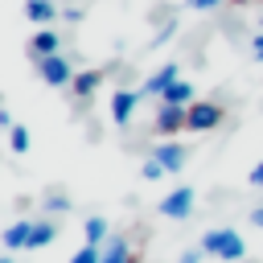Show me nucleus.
Wrapping results in <instances>:
<instances>
[{"mask_svg":"<svg viewBox=\"0 0 263 263\" xmlns=\"http://www.w3.org/2000/svg\"><path fill=\"white\" fill-rule=\"evenodd\" d=\"M82 234H86V247H99L103 238H107V222L95 214V218H86V226H82Z\"/></svg>","mask_w":263,"mask_h":263,"instance_id":"obj_16","label":"nucleus"},{"mask_svg":"<svg viewBox=\"0 0 263 263\" xmlns=\"http://www.w3.org/2000/svg\"><path fill=\"white\" fill-rule=\"evenodd\" d=\"M103 263H140V259L127 251V242H123V238H111V242H107V251H103Z\"/></svg>","mask_w":263,"mask_h":263,"instance_id":"obj_15","label":"nucleus"},{"mask_svg":"<svg viewBox=\"0 0 263 263\" xmlns=\"http://www.w3.org/2000/svg\"><path fill=\"white\" fill-rule=\"evenodd\" d=\"M173 82H181V66H160V70L144 82V95H164Z\"/></svg>","mask_w":263,"mask_h":263,"instance_id":"obj_8","label":"nucleus"},{"mask_svg":"<svg viewBox=\"0 0 263 263\" xmlns=\"http://www.w3.org/2000/svg\"><path fill=\"white\" fill-rule=\"evenodd\" d=\"M136 103H140V95H136V90H115V95H111V119H115L119 127H127V123H132Z\"/></svg>","mask_w":263,"mask_h":263,"instance_id":"obj_7","label":"nucleus"},{"mask_svg":"<svg viewBox=\"0 0 263 263\" xmlns=\"http://www.w3.org/2000/svg\"><path fill=\"white\" fill-rule=\"evenodd\" d=\"M185 127H189V107H164V103H160V111H156V132H160V140L185 132Z\"/></svg>","mask_w":263,"mask_h":263,"instance_id":"obj_4","label":"nucleus"},{"mask_svg":"<svg viewBox=\"0 0 263 263\" xmlns=\"http://www.w3.org/2000/svg\"><path fill=\"white\" fill-rule=\"evenodd\" d=\"M37 74H41L49 86H70V82H74V66H70L62 53H53V58H41V62H37Z\"/></svg>","mask_w":263,"mask_h":263,"instance_id":"obj_3","label":"nucleus"},{"mask_svg":"<svg viewBox=\"0 0 263 263\" xmlns=\"http://www.w3.org/2000/svg\"><path fill=\"white\" fill-rule=\"evenodd\" d=\"M29 234H33V222H12L4 230V247L8 251H21V247H29Z\"/></svg>","mask_w":263,"mask_h":263,"instance_id":"obj_13","label":"nucleus"},{"mask_svg":"<svg viewBox=\"0 0 263 263\" xmlns=\"http://www.w3.org/2000/svg\"><path fill=\"white\" fill-rule=\"evenodd\" d=\"M251 53L263 62V33H255V37H251Z\"/></svg>","mask_w":263,"mask_h":263,"instance_id":"obj_22","label":"nucleus"},{"mask_svg":"<svg viewBox=\"0 0 263 263\" xmlns=\"http://www.w3.org/2000/svg\"><path fill=\"white\" fill-rule=\"evenodd\" d=\"M45 210H49V214H62V210H70V197H49Z\"/></svg>","mask_w":263,"mask_h":263,"instance_id":"obj_20","label":"nucleus"},{"mask_svg":"<svg viewBox=\"0 0 263 263\" xmlns=\"http://www.w3.org/2000/svg\"><path fill=\"white\" fill-rule=\"evenodd\" d=\"M193 197H197V193H193L189 185H181V189H173V193H164V197H160V214H164V218H173V222H181V218H189V214H193Z\"/></svg>","mask_w":263,"mask_h":263,"instance_id":"obj_2","label":"nucleus"},{"mask_svg":"<svg viewBox=\"0 0 263 263\" xmlns=\"http://www.w3.org/2000/svg\"><path fill=\"white\" fill-rule=\"evenodd\" d=\"M29 53L41 62V58H53V53H62V33H53V29H41V33H33V41H29Z\"/></svg>","mask_w":263,"mask_h":263,"instance_id":"obj_6","label":"nucleus"},{"mask_svg":"<svg viewBox=\"0 0 263 263\" xmlns=\"http://www.w3.org/2000/svg\"><path fill=\"white\" fill-rule=\"evenodd\" d=\"M201 251L214 255V259H222V263H238V259L247 255V242H242L238 230H205Z\"/></svg>","mask_w":263,"mask_h":263,"instance_id":"obj_1","label":"nucleus"},{"mask_svg":"<svg viewBox=\"0 0 263 263\" xmlns=\"http://www.w3.org/2000/svg\"><path fill=\"white\" fill-rule=\"evenodd\" d=\"M99 82H103V70H82V74H74L70 90H74L78 99H90V95L99 90Z\"/></svg>","mask_w":263,"mask_h":263,"instance_id":"obj_10","label":"nucleus"},{"mask_svg":"<svg viewBox=\"0 0 263 263\" xmlns=\"http://www.w3.org/2000/svg\"><path fill=\"white\" fill-rule=\"evenodd\" d=\"M251 185H263V160H259V164L251 168Z\"/></svg>","mask_w":263,"mask_h":263,"instance_id":"obj_24","label":"nucleus"},{"mask_svg":"<svg viewBox=\"0 0 263 263\" xmlns=\"http://www.w3.org/2000/svg\"><path fill=\"white\" fill-rule=\"evenodd\" d=\"M0 263H16V259H12V255H4V259H0Z\"/></svg>","mask_w":263,"mask_h":263,"instance_id":"obj_26","label":"nucleus"},{"mask_svg":"<svg viewBox=\"0 0 263 263\" xmlns=\"http://www.w3.org/2000/svg\"><path fill=\"white\" fill-rule=\"evenodd\" d=\"M214 4H222V0H189V8H197V12H205V8H214Z\"/></svg>","mask_w":263,"mask_h":263,"instance_id":"obj_23","label":"nucleus"},{"mask_svg":"<svg viewBox=\"0 0 263 263\" xmlns=\"http://www.w3.org/2000/svg\"><path fill=\"white\" fill-rule=\"evenodd\" d=\"M152 156H156V160H160V164H164L168 173H177V168H185V148H181L177 140H160V148H156Z\"/></svg>","mask_w":263,"mask_h":263,"instance_id":"obj_9","label":"nucleus"},{"mask_svg":"<svg viewBox=\"0 0 263 263\" xmlns=\"http://www.w3.org/2000/svg\"><path fill=\"white\" fill-rule=\"evenodd\" d=\"M160 103H164V107H193L197 99H193V86H189V82H173V86L160 95Z\"/></svg>","mask_w":263,"mask_h":263,"instance_id":"obj_11","label":"nucleus"},{"mask_svg":"<svg viewBox=\"0 0 263 263\" xmlns=\"http://www.w3.org/2000/svg\"><path fill=\"white\" fill-rule=\"evenodd\" d=\"M8 144H12V152H29V132L21 123H12L8 127Z\"/></svg>","mask_w":263,"mask_h":263,"instance_id":"obj_17","label":"nucleus"},{"mask_svg":"<svg viewBox=\"0 0 263 263\" xmlns=\"http://www.w3.org/2000/svg\"><path fill=\"white\" fill-rule=\"evenodd\" d=\"M58 238V226L53 222H33V234H29V251H41Z\"/></svg>","mask_w":263,"mask_h":263,"instance_id":"obj_14","label":"nucleus"},{"mask_svg":"<svg viewBox=\"0 0 263 263\" xmlns=\"http://www.w3.org/2000/svg\"><path fill=\"white\" fill-rule=\"evenodd\" d=\"M222 123V107L218 103H193L189 107V132H210V127H218Z\"/></svg>","mask_w":263,"mask_h":263,"instance_id":"obj_5","label":"nucleus"},{"mask_svg":"<svg viewBox=\"0 0 263 263\" xmlns=\"http://www.w3.org/2000/svg\"><path fill=\"white\" fill-rule=\"evenodd\" d=\"M201 255H205L201 247H189V251H181V259H177V263H201Z\"/></svg>","mask_w":263,"mask_h":263,"instance_id":"obj_21","label":"nucleus"},{"mask_svg":"<svg viewBox=\"0 0 263 263\" xmlns=\"http://www.w3.org/2000/svg\"><path fill=\"white\" fill-rule=\"evenodd\" d=\"M70 263H103V251L99 247H82V251H74Z\"/></svg>","mask_w":263,"mask_h":263,"instance_id":"obj_19","label":"nucleus"},{"mask_svg":"<svg viewBox=\"0 0 263 263\" xmlns=\"http://www.w3.org/2000/svg\"><path fill=\"white\" fill-rule=\"evenodd\" d=\"M140 173H144V181H160V177H164L168 168H164V164H160V160L152 156V160H144V168H140Z\"/></svg>","mask_w":263,"mask_h":263,"instance_id":"obj_18","label":"nucleus"},{"mask_svg":"<svg viewBox=\"0 0 263 263\" xmlns=\"http://www.w3.org/2000/svg\"><path fill=\"white\" fill-rule=\"evenodd\" d=\"M25 16L33 25H49L58 16V8H53V0H25Z\"/></svg>","mask_w":263,"mask_h":263,"instance_id":"obj_12","label":"nucleus"},{"mask_svg":"<svg viewBox=\"0 0 263 263\" xmlns=\"http://www.w3.org/2000/svg\"><path fill=\"white\" fill-rule=\"evenodd\" d=\"M251 222H255V226L263 230V205H259V210H251Z\"/></svg>","mask_w":263,"mask_h":263,"instance_id":"obj_25","label":"nucleus"}]
</instances>
